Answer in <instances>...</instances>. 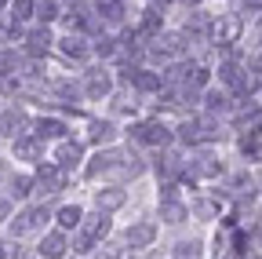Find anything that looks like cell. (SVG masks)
Here are the masks:
<instances>
[{"instance_id": "14", "label": "cell", "mask_w": 262, "mask_h": 259, "mask_svg": "<svg viewBox=\"0 0 262 259\" xmlns=\"http://www.w3.org/2000/svg\"><path fill=\"white\" fill-rule=\"evenodd\" d=\"M80 157H84V146L80 143H73V139H58V146H55V165L62 168V172H70V168H77L80 165Z\"/></svg>"}, {"instance_id": "42", "label": "cell", "mask_w": 262, "mask_h": 259, "mask_svg": "<svg viewBox=\"0 0 262 259\" xmlns=\"http://www.w3.org/2000/svg\"><path fill=\"white\" fill-rule=\"evenodd\" d=\"M258 183H262V179H258Z\"/></svg>"}, {"instance_id": "19", "label": "cell", "mask_w": 262, "mask_h": 259, "mask_svg": "<svg viewBox=\"0 0 262 259\" xmlns=\"http://www.w3.org/2000/svg\"><path fill=\"white\" fill-rule=\"evenodd\" d=\"M33 132H37L44 143H48V139L58 143V139H66V121H62V117H40V121H33Z\"/></svg>"}, {"instance_id": "28", "label": "cell", "mask_w": 262, "mask_h": 259, "mask_svg": "<svg viewBox=\"0 0 262 259\" xmlns=\"http://www.w3.org/2000/svg\"><path fill=\"white\" fill-rule=\"evenodd\" d=\"M241 150H244V157H251V161H262V135L248 132V135L241 139Z\"/></svg>"}, {"instance_id": "3", "label": "cell", "mask_w": 262, "mask_h": 259, "mask_svg": "<svg viewBox=\"0 0 262 259\" xmlns=\"http://www.w3.org/2000/svg\"><path fill=\"white\" fill-rule=\"evenodd\" d=\"M127 135L135 146H153V150H164V146H171V128L168 124H160V121H139V124H131L127 128Z\"/></svg>"}, {"instance_id": "10", "label": "cell", "mask_w": 262, "mask_h": 259, "mask_svg": "<svg viewBox=\"0 0 262 259\" xmlns=\"http://www.w3.org/2000/svg\"><path fill=\"white\" fill-rule=\"evenodd\" d=\"M22 44H26V55L29 58H44L55 48V37H51L48 26H37V29H29V33H22Z\"/></svg>"}, {"instance_id": "21", "label": "cell", "mask_w": 262, "mask_h": 259, "mask_svg": "<svg viewBox=\"0 0 262 259\" xmlns=\"http://www.w3.org/2000/svg\"><path fill=\"white\" fill-rule=\"evenodd\" d=\"M55 219H58V230H66V234H70V230H77V226H80L84 208H80V205H62V208L55 212Z\"/></svg>"}, {"instance_id": "40", "label": "cell", "mask_w": 262, "mask_h": 259, "mask_svg": "<svg viewBox=\"0 0 262 259\" xmlns=\"http://www.w3.org/2000/svg\"><path fill=\"white\" fill-rule=\"evenodd\" d=\"M0 44H4V26H0Z\"/></svg>"}, {"instance_id": "23", "label": "cell", "mask_w": 262, "mask_h": 259, "mask_svg": "<svg viewBox=\"0 0 262 259\" xmlns=\"http://www.w3.org/2000/svg\"><path fill=\"white\" fill-rule=\"evenodd\" d=\"M160 26H164V15H160L157 8H146L142 18H139V33H142L146 41H153V37L160 33Z\"/></svg>"}, {"instance_id": "35", "label": "cell", "mask_w": 262, "mask_h": 259, "mask_svg": "<svg viewBox=\"0 0 262 259\" xmlns=\"http://www.w3.org/2000/svg\"><path fill=\"white\" fill-rule=\"evenodd\" d=\"M241 4H244L248 11H262V0H241Z\"/></svg>"}, {"instance_id": "22", "label": "cell", "mask_w": 262, "mask_h": 259, "mask_svg": "<svg viewBox=\"0 0 262 259\" xmlns=\"http://www.w3.org/2000/svg\"><path fill=\"white\" fill-rule=\"evenodd\" d=\"M95 11H98V18H102V22L120 26V22H124V0H98Z\"/></svg>"}, {"instance_id": "33", "label": "cell", "mask_w": 262, "mask_h": 259, "mask_svg": "<svg viewBox=\"0 0 262 259\" xmlns=\"http://www.w3.org/2000/svg\"><path fill=\"white\" fill-rule=\"evenodd\" d=\"M0 91H4V95H15V91H18V77H15V73H0Z\"/></svg>"}, {"instance_id": "29", "label": "cell", "mask_w": 262, "mask_h": 259, "mask_svg": "<svg viewBox=\"0 0 262 259\" xmlns=\"http://www.w3.org/2000/svg\"><path fill=\"white\" fill-rule=\"evenodd\" d=\"M135 106H139L135 103V91H117L113 95V110L117 113H135Z\"/></svg>"}, {"instance_id": "8", "label": "cell", "mask_w": 262, "mask_h": 259, "mask_svg": "<svg viewBox=\"0 0 262 259\" xmlns=\"http://www.w3.org/2000/svg\"><path fill=\"white\" fill-rule=\"evenodd\" d=\"M66 175H70V172H62L55 161H40L33 179H37V190H40V193H58V190L66 186Z\"/></svg>"}, {"instance_id": "39", "label": "cell", "mask_w": 262, "mask_h": 259, "mask_svg": "<svg viewBox=\"0 0 262 259\" xmlns=\"http://www.w3.org/2000/svg\"><path fill=\"white\" fill-rule=\"evenodd\" d=\"M258 44H262V22H258Z\"/></svg>"}, {"instance_id": "36", "label": "cell", "mask_w": 262, "mask_h": 259, "mask_svg": "<svg viewBox=\"0 0 262 259\" xmlns=\"http://www.w3.org/2000/svg\"><path fill=\"white\" fill-rule=\"evenodd\" d=\"M251 132H255V135H262V113H258V121L251 124Z\"/></svg>"}, {"instance_id": "6", "label": "cell", "mask_w": 262, "mask_h": 259, "mask_svg": "<svg viewBox=\"0 0 262 259\" xmlns=\"http://www.w3.org/2000/svg\"><path fill=\"white\" fill-rule=\"evenodd\" d=\"M11 153H15L18 161L40 165V161H44V139H40L37 132H22V135H15V139H11Z\"/></svg>"}, {"instance_id": "38", "label": "cell", "mask_w": 262, "mask_h": 259, "mask_svg": "<svg viewBox=\"0 0 262 259\" xmlns=\"http://www.w3.org/2000/svg\"><path fill=\"white\" fill-rule=\"evenodd\" d=\"M8 4H11V0H0V11H4V8H8Z\"/></svg>"}, {"instance_id": "16", "label": "cell", "mask_w": 262, "mask_h": 259, "mask_svg": "<svg viewBox=\"0 0 262 259\" xmlns=\"http://www.w3.org/2000/svg\"><path fill=\"white\" fill-rule=\"evenodd\" d=\"M58 44V51L66 55V58H73V62H84L88 55H95L91 48H88V41H84V33H77V29H73V33L70 37H62V41H55Z\"/></svg>"}, {"instance_id": "24", "label": "cell", "mask_w": 262, "mask_h": 259, "mask_svg": "<svg viewBox=\"0 0 262 259\" xmlns=\"http://www.w3.org/2000/svg\"><path fill=\"white\" fill-rule=\"evenodd\" d=\"M229 110H233V103H229V95H226V91H215V88L204 91V113L215 117V113H229Z\"/></svg>"}, {"instance_id": "11", "label": "cell", "mask_w": 262, "mask_h": 259, "mask_svg": "<svg viewBox=\"0 0 262 259\" xmlns=\"http://www.w3.org/2000/svg\"><path fill=\"white\" fill-rule=\"evenodd\" d=\"M66 252H70V234H66V230L40 234V245H37V255L40 259H62Z\"/></svg>"}, {"instance_id": "9", "label": "cell", "mask_w": 262, "mask_h": 259, "mask_svg": "<svg viewBox=\"0 0 262 259\" xmlns=\"http://www.w3.org/2000/svg\"><path fill=\"white\" fill-rule=\"evenodd\" d=\"M22 132H33V121L26 117L22 106H8L4 113H0V135L15 139V135H22Z\"/></svg>"}, {"instance_id": "32", "label": "cell", "mask_w": 262, "mask_h": 259, "mask_svg": "<svg viewBox=\"0 0 262 259\" xmlns=\"http://www.w3.org/2000/svg\"><path fill=\"white\" fill-rule=\"evenodd\" d=\"M18 66V55L15 51H0V73H15Z\"/></svg>"}, {"instance_id": "7", "label": "cell", "mask_w": 262, "mask_h": 259, "mask_svg": "<svg viewBox=\"0 0 262 259\" xmlns=\"http://www.w3.org/2000/svg\"><path fill=\"white\" fill-rule=\"evenodd\" d=\"M241 33H244L241 15H219V18L211 22V37H215V44H222V48H233V44L241 41Z\"/></svg>"}, {"instance_id": "37", "label": "cell", "mask_w": 262, "mask_h": 259, "mask_svg": "<svg viewBox=\"0 0 262 259\" xmlns=\"http://www.w3.org/2000/svg\"><path fill=\"white\" fill-rule=\"evenodd\" d=\"M0 259H8V245L4 241H0Z\"/></svg>"}, {"instance_id": "30", "label": "cell", "mask_w": 262, "mask_h": 259, "mask_svg": "<svg viewBox=\"0 0 262 259\" xmlns=\"http://www.w3.org/2000/svg\"><path fill=\"white\" fill-rule=\"evenodd\" d=\"M91 51H95V55H102V58H110V55H117V51H120V44H117L113 37H98V41L91 44Z\"/></svg>"}, {"instance_id": "27", "label": "cell", "mask_w": 262, "mask_h": 259, "mask_svg": "<svg viewBox=\"0 0 262 259\" xmlns=\"http://www.w3.org/2000/svg\"><path fill=\"white\" fill-rule=\"evenodd\" d=\"M55 18H58V0H37V22L51 26Z\"/></svg>"}, {"instance_id": "15", "label": "cell", "mask_w": 262, "mask_h": 259, "mask_svg": "<svg viewBox=\"0 0 262 259\" xmlns=\"http://www.w3.org/2000/svg\"><path fill=\"white\" fill-rule=\"evenodd\" d=\"M124 241H127L131 248H149V245L157 241V223H153V219H139L135 226H127Z\"/></svg>"}, {"instance_id": "17", "label": "cell", "mask_w": 262, "mask_h": 259, "mask_svg": "<svg viewBox=\"0 0 262 259\" xmlns=\"http://www.w3.org/2000/svg\"><path fill=\"white\" fill-rule=\"evenodd\" d=\"M127 201V193L120 186H106V190H95V208L98 212H117Z\"/></svg>"}, {"instance_id": "1", "label": "cell", "mask_w": 262, "mask_h": 259, "mask_svg": "<svg viewBox=\"0 0 262 259\" xmlns=\"http://www.w3.org/2000/svg\"><path fill=\"white\" fill-rule=\"evenodd\" d=\"M106 234H110V212H98V208H95V215H84V219H80L77 237L70 241V248H73L77 255H88V252H95V245L102 241Z\"/></svg>"}, {"instance_id": "12", "label": "cell", "mask_w": 262, "mask_h": 259, "mask_svg": "<svg viewBox=\"0 0 262 259\" xmlns=\"http://www.w3.org/2000/svg\"><path fill=\"white\" fill-rule=\"evenodd\" d=\"M120 168V153L117 150H98L88 165H84V175L88 179H98V175H113Z\"/></svg>"}, {"instance_id": "18", "label": "cell", "mask_w": 262, "mask_h": 259, "mask_svg": "<svg viewBox=\"0 0 262 259\" xmlns=\"http://www.w3.org/2000/svg\"><path fill=\"white\" fill-rule=\"evenodd\" d=\"M182 219H189V205H182L175 193L171 197H160V223H182Z\"/></svg>"}, {"instance_id": "34", "label": "cell", "mask_w": 262, "mask_h": 259, "mask_svg": "<svg viewBox=\"0 0 262 259\" xmlns=\"http://www.w3.org/2000/svg\"><path fill=\"white\" fill-rule=\"evenodd\" d=\"M8 215H11V201H8V197H0V223H4Z\"/></svg>"}, {"instance_id": "26", "label": "cell", "mask_w": 262, "mask_h": 259, "mask_svg": "<svg viewBox=\"0 0 262 259\" xmlns=\"http://www.w3.org/2000/svg\"><path fill=\"white\" fill-rule=\"evenodd\" d=\"M11 18L15 22H29L33 15H37V0H11Z\"/></svg>"}, {"instance_id": "13", "label": "cell", "mask_w": 262, "mask_h": 259, "mask_svg": "<svg viewBox=\"0 0 262 259\" xmlns=\"http://www.w3.org/2000/svg\"><path fill=\"white\" fill-rule=\"evenodd\" d=\"M84 95L88 99H110L113 95V77H110V70H91V73H84Z\"/></svg>"}, {"instance_id": "2", "label": "cell", "mask_w": 262, "mask_h": 259, "mask_svg": "<svg viewBox=\"0 0 262 259\" xmlns=\"http://www.w3.org/2000/svg\"><path fill=\"white\" fill-rule=\"evenodd\" d=\"M222 132H219V121L211 117V113H204V117H189V121H182L179 124V139L182 143H189V146H204V143H215Z\"/></svg>"}, {"instance_id": "4", "label": "cell", "mask_w": 262, "mask_h": 259, "mask_svg": "<svg viewBox=\"0 0 262 259\" xmlns=\"http://www.w3.org/2000/svg\"><path fill=\"white\" fill-rule=\"evenodd\" d=\"M51 215H55V212H51L48 205H29V208H22V212L11 219V234H15V237H26V234H33V230H44Z\"/></svg>"}, {"instance_id": "41", "label": "cell", "mask_w": 262, "mask_h": 259, "mask_svg": "<svg viewBox=\"0 0 262 259\" xmlns=\"http://www.w3.org/2000/svg\"><path fill=\"white\" fill-rule=\"evenodd\" d=\"M98 259H106V255H98Z\"/></svg>"}, {"instance_id": "20", "label": "cell", "mask_w": 262, "mask_h": 259, "mask_svg": "<svg viewBox=\"0 0 262 259\" xmlns=\"http://www.w3.org/2000/svg\"><path fill=\"white\" fill-rule=\"evenodd\" d=\"M113 139H117L113 121H91V124H88V143H95V146H110Z\"/></svg>"}, {"instance_id": "31", "label": "cell", "mask_w": 262, "mask_h": 259, "mask_svg": "<svg viewBox=\"0 0 262 259\" xmlns=\"http://www.w3.org/2000/svg\"><path fill=\"white\" fill-rule=\"evenodd\" d=\"M175 259H201V241H179Z\"/></svg>"}, {"instance_id": "5", "label": "cell", "mask_w": 262, "mask_h": 259, "mask_svg": "<svg viewBox=\"0 0 262 259\" xmlns=\"http://www.w3.org/2000/svg\"><path fill=\"white\" fill-rule=\"evenodd\" d=\"M146 51H149L153 58H160V62L182 58V55H186V37H182V33H157Z\"/></svg>"}, {"instance_id": "25", "label": "cell", "mask_w": 262, "mask_h": 259, "mask_svg": "<svg viewBox=\"0 0 262 259\" xmlns=\"http://www.w3.org/2000/svg\"><path fill=\"white\" fill-rule=\"evenodd\" d=\"M8 186H11L8 193H11L15 201H26L29 193L37 190V179H33V175H11V183H8Z\"/></svg>"}]
</instances>
